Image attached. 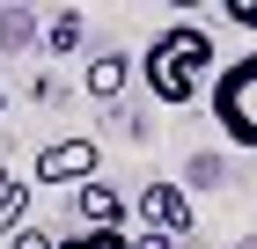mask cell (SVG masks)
<instances>
[{"label": "cell", "instance_id": "4", "mask_svg": "<svg viewBox=\"0 0 257 249\" xmlns=\"http://www.w3.org/2000/svg\"><path fill=\"white\" fill-rule=\"evenodd\" d=\"M96 169H103V154H96V139H52V147L37 154V176L30 183H96Z\"/></svg>", "mask_w": 257, "mask_h": 249}, {"label": "cell", "instance_id": "3", "mask_svg": "<svg viewBox=\"0 0 257 249\" xmlns=\"http://www.w3.org/2000/svg\"><path fill=\"white\" fill-rule=\"evenodd\" d=\"M140 227L147 234H191V198H184V183H169V176H155V183H140Z\"/></svg>", "mask_w": 257, "mask_h": 249}, {"label": "cell", "instance_id": "11", "mask_svg": "<svg viewBox=\"0 0 257 249\" xmlns=\"http://www.w3.org/2000/svg\"><path fill=\"white\" fill-rule=\"evenodd\" d=\"M8 249H52V234H44V227H15V242H8Z\"/></svg>", "mask_w": 257, "mask_h": 249}, {"label": "cell", "instance_id": "1", "mask_svg": "<svg viewBox=\"0 0 257 249\" xmlns=\"http://www.w3.org/2000/svg\"><path fill=\"white\" fill-rule=\"evenodd\" d=\"M213 74H220V59H213V37H206L198 22H169V30L140 52V81H147V96L169 103V110L198 103Z\"/></svg>", "mask_w": 257, "mask_h": 249}, {"label": "cell", "instance_id": "10", "mask_svg": "<svg viewBox=\"0 0 257 249\" xmlns=\"http://www.w3.org/2000/svg\"><path fill=\"white\" fill-rule=\"evenodd\" d=\"M228 8V22H242V30H257V0H220Z\"/></svg>", "mask_w": 257, "mask_h": 249}, {"label": "cell", "instance_id": "9", "mask_svg": "<svg viewBox=\"0 0 257 249\" xmlns=\"http://www.w3.org/2000/svg\"><path fill=\"white\" fill-rule=\"evenodd\" d=\"M52 249H133V234H96V227H81V234H59Z\"/></svg>", "mask_w": 257, "mask_h": 249}, {"label": "cell", "instance_id": "8", "mask_svg": "<svg viewBox=\"0 0 257 249\" xmlns=\"http://www.w3.org/2000/svg\"><path fill=\"white\" fill-rule=\"evenodd\" d=\"M44 44H52V52H74V44H81V15H74V8H59V15H52Z\"/></svg>", "mask_w": 257, "mask_h": 249}, {"label": "cell", "instance_id": "6", "mask_svg": "<svg viewBox=\"0 0 257 249\" xmlns=\"http://www.w3.org/2000/svg\"><path fill=\"white\" fill-rule=\"evenodd\" d=\"M125 81H133V66H125L118 52H110V59H88V96L118 103V96H125Z\"/></svg>", "mask_w": 257, "mask_h": 249}, {"label": "cell", "instance_id": "2", "mask_svg": "<svg viewBox=\"0 0 257 249\" xmlns=\"http://www.w3.org/2000/svg\"><path fill=\"white\" fill-rule=\"evenodd\" d=\"M206 110H213V125L228 132V147L257 154V52L228 59V66L206 81Z\"/></svg>", "mask_w": 257, "mask_h": 249}, {"label": "cell", "instance_id": "5", "mask_svg": "<svg viewBox=\"0 0 257 249\" xmlns=\"http://www.w3.org/2000/svg\"><path fill=\"white\" fill-rule=\"evenodd\" d=\"M74 212H81V227H96V234H118L125 227V198H118V183H81L74 191Z\"/></svg>", "mask_w": 257, "mask_h": 249}, {"label": "cell", "instance_id": "13", "mask_svg": "<svg viewBox=\"0 0 257 249\" xmlns=\"http://www.w3.org/2000/svg\"><path fill=\"white\" fill-rule=\"evenodd\" d=\"M0 110H8V88H0Z\"/></svg>", "mask_w": 257, "mask_h": 249}, {"label": "cell", "instance_id": "14", "mask_svg": "<svg viewBox=\"0 0 257 249\" xmlns=\"http://www.w3.org/2000/svg\"><path fill=\"white\" fill-rule=\"evenodd\" d=\"M0 183H8V169H0Z\"/></svg>", "mask_w": 257, "mask_h": 249}, {"label": "cell", "instance_id": "12", "mask_svg": "<svg viewBox=\"0 0 257 249\" xmlns=\"http://www.w3.org/2000/svg\"><path fill=\"white\" fill-rule=\"evenodd\" d=\"M133 249H177V242H169V234H140Z\"/></svg>", "mask_w": 257, "mask_h": 249}, {"label": "cell", "instance_id": "7", "mask_svg": "<svg viewBox=\"0 0 257 249\" xmlns=\"http://www.w3.org/2000/svg\"><path fill=\"white\" fill-rule=\"evenodd\" d=\"M15 227H30V176L0 183V234H15Z\"/></svg>", "mask_w": 257, "mask_h": 249}]
</instances>
